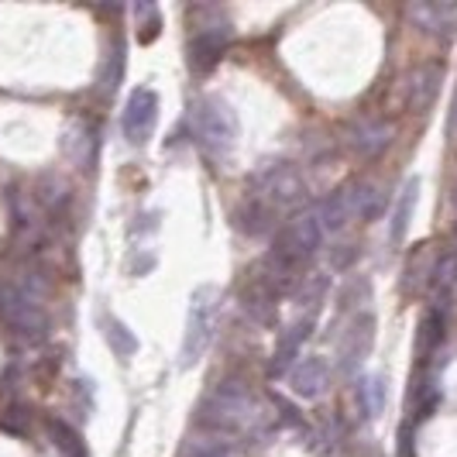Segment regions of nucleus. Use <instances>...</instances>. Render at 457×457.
Returning <instances> with one entry per match:
<instances>
[{"mask_svg": "<svg viewBox=\"0 0 457 457\" xmlns=\"http://www.w3.org/2000/svg\"><path fill=\"white\" fill-rule=\"evenodd\" d=\"M412 204H416V183L406 189V206L399 204V213H395V230H392V237H399L403 230H406V224H410V210Z\"/></svg>", "mask_w": 457, "mask_h": 457, "instance_id": "nucleus-1", "label": "nucleus"}]
</instances>
